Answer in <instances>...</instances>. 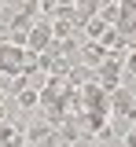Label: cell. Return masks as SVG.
Wrapping results in <instances>:
<instances>
[{"label":"cell","instance_id":"3957f363","mask_svg":"<svg viewBox=\"0 0 136 147\" xmlns=\"http://www.w3.org/2000/svg\"><path fill=\"white\" fill-rule=\"evenodd\" d=\"M121 77H125V66H121V63H114V59H107V63L96 70V85L110 96L114 88H121Z\"/></svg>","mask_w":136,"mask_h":147},{"label":"cell","instance_id":"ba28073f","mask_svg":"<svg viewBox=\"0 0 136 147\" xmlns=\"http://www.w3.org/2000/svg\"><path fill=\"white\" fill-rule=\"evenodd\" d=\"M107 30H110V26H103V18H99V15H92L88 22H85V33L92 37V40H99V37L107 33Z\"/></svg>","mask_w":136,"mask_h":147},{"label":"cell","instance_id":"9c48e42d","mask_svg":"<svg viewBox=\"0 0 136 147\" xmlns=\"http://www.w3.org/2000/svg\"><path fill=\"white\" fill-rule=\"evenodd\" d=\"M125 147H136V125L129 129V132H125Z\"/></svg>","mask_w":136,"mask_h":147},{"label":"cell","instance_id":"4fadbf2b","mask_svg":"<svg viewBox=\"0 0 136 147\" xmlns=\"http://www.w3.org/2000/svg\"><path fill=\"white\" fill-rule=\"evenodd\" d=\"M133 18H136V11H133Z\"/></svg>","mask_w":136,"mask_h":147},{"label":"cell","instance_id":"7c38bea8","mask_svg":"<svg viewBox=\"0 0 136 147\" xmlns=\"http://www.w3.org/2000/svg\"><path fill=\"white\" fill-rule=\"evenodd\" d=\"M4 107H7V103H4V96H0V121H4Z\"/></svg>","mask_w":136,"mask_h":147},{"label":"cell","instance_id":"6da1fadb","mask_svg":"<svg viewBox=\"0 0 136 147\" xmlns=\"http://www.w3.org/2000/svg\"><path fill=\"white\" fill-rule=\"evenodd\" d=\"M107 107H110L114 118H129V121L136 125V92L133 88H125V85L114 88L110 96H107Z\"/></svg>","mask_w":136,"mask_h":147},{"label":"cell","instance_id":"8992f818","mask_svg":"<svg viewBox=\"0 0 136 147\" xmlns=\"http://www.w3.org/2000/svg\"><path fill=\"white\" fill-rule=\"evenodd\" d=\"M52 132H55V129H52V121H48V118H44V121H30V125H26V144H44V140H52Z\"/></svg>","mask_w":136,"mask_h":147},{"label":"cell","instance_id":"7a4b0ae2","mask_svg":"<svg viewBox=\"0 0 136 147\" xmlns=\"http://www.w3.org/2000/svg\"><path fill=\"white\" fill-rule=\"evenodd\" d=\"M26 70V48L0 44V77H19Z\"/></svg>","mask_w":136,"mask_h":147},{"label":"cell","instance_id":"30bf717a","mask_svg":"<svg viewBox=\"0 0 136 147\" xmlns=\"http://www.w3.org/2000/svg\"><path fill=\"white\" fill-rule=\"evenodd\" d=\"M125 70H129V74H136V52L129 55V59H125Z\"/></svg>","mask_w":136,"mask_h":147},{"label":"cell","instance_id":"52a82bcc","mask_svg":"<svg viewBox=\"0 0 136 147\" xmlns=\"http://www.w3.org/2000/svg\"><path fill=\"white\" fill-rule=\"evenodd\" d=\"M15 103H19L22 110H33V107H40V92H33V88H22L19 96H15Z\"/></svg>","mask_w":136,"mask_h":147},{"label":"cell","instance_id":"277c9868","mask_svg":"<svg viewBox=\"0 0 136 147\" xmlns=\"http://www.w3.org/2000/svg\"><path fill=\"white\" fill-rule=\"evenodd\" d=\"M48 44H52V22H33V30L26 33V52L44 55Z\"/></svg>","mask_w":136,"mask_h":147},{"label":"cell","instance_id":"8fae6325","mask_svg":"<svg viewBox=\"0 0 136 147\" xmlns=\"http://www.w3.org/2000/svg\"><path fill=\"white\" fill-rule=\"evenodd\" d=\"M37 147H63V144H59V140H55V132H52V140H44V144H37Z\"/></svg>","mask_w":136,"mask_h":147},{"label":"cell","instance_id":"5b68a950","mask_svg":"<svg viewBox=\"0 0 136 147\" xmlns=\"http://www.w3.org/2000/svg\"><path fill=\"white\" fill-rule=\"evenodd\" d=\"M81 59H85V66H88V70L96 74L99 66H103V63H107V48H103V44H99V40H88V44H85V48H81Z\"/></svg>","mask_w":136,"mask_h":147}]
</instances>
